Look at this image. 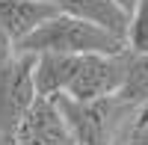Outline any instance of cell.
Instances as JSON below:
<instances>
[{
  "instance_id": "6",
  "label": "cell",
  "mask_w": 148,
  "mask_h": 145,
  "mask_svg": "<svg viewBox=\"0 0 148 145\" xmlns=\"http://www.w3.org/2000/svg\"><path fill=\"white\" fill-rule=\"evenodd\" d=\"M59 15L51 0H0V24L12 36V42H24L33 36L45 21Z\"/></svg>"
},
{
  "instance_id": "4",
  "label": "cell",
  "mask_w": 148,
  "mask_h": 145,
  "mask_svg": "<svg viewBox=\"0 0 148 145\" xmlns=\"http://www.w3.org/2000/svg\"><path fill=\"white\" fill-rule=\"evenodd\" d=\"M53 101L62 110L65 122L71 124L80 145H113L116 116L121 110H133V107L121 104L116 95L113 98H101V101H74V98L59 95Z\"/></svg>"
},
{
  "instance_id": "10",
  "label": "cell",
  "mask_w": 148,
  "mask_h": 145,
  "mask_svg": "<svg viewBox=\"0 0 148 145\" xmlns=\"http://www.w3.org/2000/svg\"><path fill=\"white\" fill-rule=\"evenodd\" d=\"M127 51L148 53V0H136V9L130 15V30H127Z\"/></svg>"
},
{
  "instance_id": "13",
  "label": "cell",
  "mask_w": 148,
  "mask_h": 145,
  "mask_svg": "<svg viewBox=\"0 0 148 145\" xmlns=\"http://www.w3.org/2000/svg\"><path fill=\"white\" fill-rule=\"evenodd\" d=\"M119 6H121V9H127L130 15H133V9H136V0H119Z\"/></svg>"
},
{
  "instance_id": "2",
  "label": "cell",
  "mask_w": 148,
  "mask_h": 145,
  "mask_svg": "<svg viewBox=\"0 0 148 145\" xmlns=\"http://www.w3.org/2000/svg\"><path fill=\"white\" fill-rule=\"evenodd\" d=\"M33 68H36V53H21V51L9 65L0 68V136L6 142L15 136L18 124L39 98Z\"/></svg>"
},
{
  "instance_id": "8",
  "label": "cell",
  "mask_w": 148,
  "mask_h": 145,
  "mask_svg": "<svg viewBox=\"0 0 148 145\" xmlns=\"http://www.w3.org/2000/svg\"><path fill=\"white\" fill-rule=\"evenodd\" d=\"M77 62L80 56H71V53H36V68H33L36 92L42 98L62 95L77 71Z\"/></svg>"
},
{
  "instance_id": "5",
  "label": "cell",
  "mask_w": 148,
  "mask_h": 145,
  "mask_svg": "<svg viewBox=\"0 0 148 145\" xmlns=\"http://www.w3.org/2000/svg\"><path fill=\"white\" fill-rule=\"evenodd\" d=\"M9 145H80L53 98H36Z\"/></svg>"
},
{
  "instance_id": "11",
  "label": "cell",
  "mask_w": 148,
  "mask_h": 145,
  "mask_svg": "<svg viewBox=\"0 0 148 145\" xmlns=\"http://www.w3.org/2000/svg\"><path fill=\"white\" fill-rule=\"evenodd\" d=\"M125 145H148V107L139 110V118H136V124H133Z\"/></svg>"
},
{
  "instance_id": "12",
  "label": "cell",
  "mask_w": 148,
  "mask_h": 145,
  "mask_svg": "<svg viewBox=\"0 0 148 145\" xmlns=\"http://www.w3.org/2000/svg\"><path fill=\"white\" fill-rule=\"evenodd\" d=\"M15 56H18V47H15V42H12V36L3 30V24H0V68L9 65Z\"/></svg>"
},
{
  "instance_id": "1",
  "label": "cell",
  "mask_w": 148,
  "mask_h": 145,
  "mask_svg": "<svg viewBox=\"0 0 148 145\" xmlns=\"http://www.w3.org/2000/svg\"><path fill=\"white\" fill-rule=\"evenodd\" d=\"M21 53H71V56H86V53H125L127 42L113 36L110 30L89 24L83 18H74L59 12L56 18L45 21L33 36L15 44Z\"/></svg>"
},
{
  "instance_id": "7",
  "label": "cell",
  "mask_w": 148,
  "mask_h": 145,
  "mask_svg": "<svg viewBox=\"0 0 148 145\" xmlns=\"http://www.w3.org/2000/svg\"><path fill=\"white\" fill-rule=\"evenodd\" d=\"M51 3L65 12V15L83 18L89 24L110 30L113 36L127 42V30H130V12L119 6V0H51Z\"/></svg>"
},
{
  "instance_id": "9",
  "label": "cell",
  "mask_w": 148,
  "mask_h": 145,
  "mask_svg": "<svg viewBox=\"0 0 148 145\" xmlns=\"http://www.w3.org/2000/svg\"><path fill=\"white\" fill-rule=\"evenodd\" d=\"M116 98L121 104L133 107V110H145L148 107V53L127 51V71H125V83Z\"/></svg>"
},
{
  "instance_id": "3",
  "label": "cell",
  "mask_w": 148,
  "mask_h": 145,
  "mask_svg": "<svg viewBox=\"0 0 148 145\" xmlns=\"http://www.w3.org/2000/svg\"><path fill=\"white\" fill-rule=\"evenodd\" d=\"M125 71H127V51L125 53H86L80 56L77 71H74V77L62 95L74 101L113 98L125 83Z\"/></svg>"
}]
</instances>
